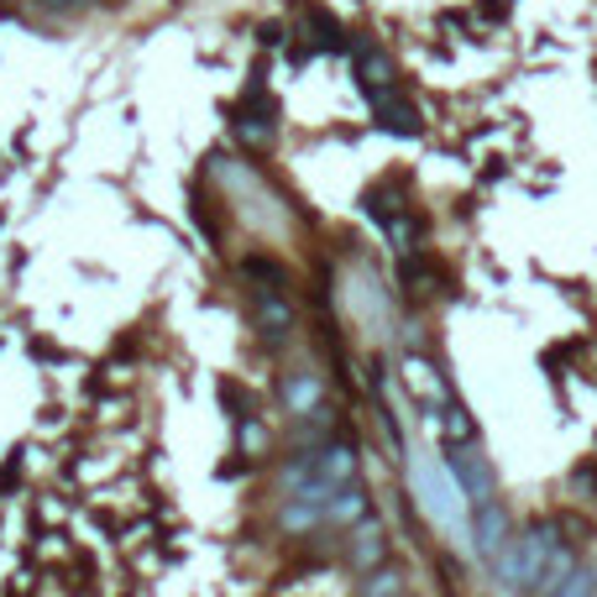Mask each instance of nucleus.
<instances>
[{
    "mask_svg": "<svg viewBox=\"0 0 597 597\" xmlns=\"http://www.w3.org/2000/svg\"><path fill=\"white\" fill-rule=\"evenodd\" d=\"M357 84H362V95L373 100V95H388V90H398V69L394 59L383 53V48H373V42H362L357 48Z\"/></svg>",
    "mask_w": 597,
    "mask_h": 597,
    "instance_id": "obj_9",
    "label": "nucleus"
},
{
    "mask_svg": "<svg viewBox=\"0 0 597 597\" xmlns=\"http://www.w3.org/2000/svg\"><path fill=\"white\" fill-rule=\"evenodd\" d=\"M545 597H597V572L577 561V566H572V572H566V577H561Z\"/></svg>",
    "mask_w": 597,
    "mask_h": 597,
    "instance_id": "obj_14",
    "label": "nucleus"
},
{
    "mask_svg": "<svg viewBox=\"0 0 597 597\" xmlns=\"http://www.w3.org/2000/svg\"><path fill=\"white\" fill-rule=\"evenodd\" d=\"M446 467H451V478H457V488L467 493V503H488L498 488L493 467H488V457H482L478 446H446Z\"/></svg>",
    "mask_w": 597,
    "mask_h": 597,
    "instance_id": "obj_4",
    "label": "nucleus"
},
{
    "mask_svg": "<svg viewBox=\"0 0 597 597\" xmlns=\"http://www.w3.org/2000/svg\"><path fill=\"white\" fill-rule=\"evenodd\" d=\"M231 132H237V142H247V147H268V142L279 137V105L262 95V84L247 90V100H241L237 116H231Z\"/></svg>",
    "mask_w": 597,
    "mask_h": 597,
    "instance_id": "obj_3",
    "label": "nucleus"
},
{
    "mask_svg": "<svg viewBox=\"0 0 597 597\" xmlns=\"http://www.w3.org/2000/svg\"><path fill=\"white\" fill-rule=\"evenodd\" d=\"M310 27H315V32H320V48H341V27H336V21H331V17H325V11H310Z\"/></svg>",
    "mask_w": 597,
    "mask_h": 597,
    "instance_id": "obj_17",
    "label": "nucleus"
},
{
    "mask_svg": "<svg viewBox=\"0 0 597 597\" xmlns=\"http://www.w3.org/2000/svg\"><path fill=\"white\" fill-rule=\"evenodd\" d=\"M279 404L289 409V415H310V409H320V373H289L279 388Z\"/></svg>",
    "mask_w": 597,
    "mask_h": 597,
    "instance_id": "obj_12",
    "label": "nucleus"
},
{
    "mask_svg": "<svg viewBox=\"0 0 597 597\" xmlns=\"http://www.w3.org/2000/svg\"><path fill=\"white\" fill-rule=\"evenodd\" d=\"M398 597H415V593H398Z\"/></svg>",
    "mask_w": 597,
    "mask_h": 597,
    "instance_id": "obj_19",
    "label": "nucleus"
},
{
    "mask_svg": "<svg viewBox=\"0 0 597 597\" xmlns=\"http://www.w3.org/2000/svg\"><path fill=\"white\" fill-rule=\"evenodd\" d=\"M556 545H561V524H530V530H514L509 545H503L498 561H493L498 582H503L509 593L535 597L545 566H551V556H556Z\"/></svg>",
    "mask_w": 597,
    "mask_h": 597,
    "instance_id": "obj_2",
    "label": "nucleus"
},
{
    "mask_svg": "<svg viewBox=\"0 0 597 597\" xmlns=\"http://www.w3.org/2000/svg\"><path fill=\"white\" fill-rule=\"evenodd\" d=\"M383 231H388V241H394V252H419V220L409 216H394V220H383Z\"/></svg>",
    "mask_w": 597,
    "mask_h": 597,
    "instance_id": "obj_16",
    "label": "nucleus"
},
{
    "mask_svg": "<svg viewBox=\"0 0 597 597\" xmlns=\"http://www.w3.org/2000/svg\"><path fill=\"white\" fill-rule=\"evenodd\" d=\"M352 478H357V446H352V440H320V446L298 451V457L279 472L289 498H320Z\"/></svg>",
    "mask_w": 597,
    "mask_h": 597,
    "instance_id": "obj_1",
    "label": "nucleus"
},
{
    "mask_svg": "<svg viewBox=\"0 0 597 597\" xmlns=\"http://www.w3.org/2000/svg\"><path fill=\"white\" fill-rule=\"evenodd\" d=\"M509 535H514V519H509V509L498 498L472 503V545H478V556L498 561V551L509 545Z\"/></svg>",
    "mask_w": 597,
    "mask_h": 597,
    "instance_id": "obj_6",
    "label": "nucleus"
},
{
    "mask_svg": "<svg viewBox=\"0 0 597 597\" xmlns=\"http://www.w3.org/2000/svg\"><path fill=\"white\" fill-rule=\"evenodd\" d=\"M367 514H373V503H367V488H362L357 478L325 493V524H357V519H367Z\"/></svg>",
    "mask_w": 597,
    "mask_h": 597,
    "instance_id": "obj_10",
    "label": "nucleus"
},
{
    "mask_svg": "<svg viewBox=\"0 0 597 597\" xmlns=\"http://www.w3.org/2000/svg\"><path fill=\"white\" fill-rule=\"evenodd\" d=\"M436 436L440 446H478V419H472V409L461 404V398H440L436 404Z\"/></svg>",
    "mask_w": 597,
    "mask_h": 597,
    "instance_id": "obj_8",
    "label": "nucleus"
},
{
    "mask_svg": "<svg viewBox=\"0 0 597 597\" xmlns=\"http://www.w3.org/2000/svg\"><path fill=\"white\" fill-rule=\"evenodd\" d=\"M346 556H352V566L357 572H373V566H383L388 561V530H383V519H357L352 524V540H346Z\"/></svg>",
    "mask_w": 597,
    "mask_h": 597,
    "instance_id": "obj_7",
    "label": "nucleus"
},
{
    "mask_svg": "<svg viewBox=\"0 0 597 597\" xmlns=\"http://www.w3.org/2000/svg\"><path fill=\"white\" fill-rule=\"evenodd\" d=\"M373 116H378L383 132H404V137H419V132H425L419 111L404 95H398V90H388V95H373Z\"/></svg>",
    "mask_w": 597,
    "mask_h": 597,
    "instance_id": "obj_11",
    "label": "nucleus"
},
{
    "mask_svg": "<svg viewBox=\"0 0 597 597\" xmlns=\"http://www.w3.org/2000/svg\"><path fill=\"white\" fill-rule=\"evenodd\" d=\"M362 205H367V216L383 226V220H394L398 210H404V195H398L394 184H383V189H367V199H362Z\"/></svg>",
    "mask_w": 597,
    "mask_h": 597,
    "instance_id": "obj_15",
    "label": "nucleus"
},
{
    "mask_svg": "<svg viewBox=\"0 0 597 597\" xmlns=\"http://www.w3.org/2000/svg\"><path fill=\"white\" fill-rule=\"evenodd\" d=\"M252 320H258V336L268 346H289L294 336V304L283 298V289H252Z\"/></svg>",
    "mask_w": 597,
    "mask_h": 597,
    "instance_id": "obj_5",
    "label": "nucleus"
},
{
    "mask_svg": "<svg viewBox=\"0 0 597 597\" xmlns=\"http://www.w3.org/2000/svg\"><path fill=\"white\" fill-rule=\"evenodd\" d=\"M42 6H53V11H80V6H90V0H42Z\"/></svg>",
    "mask_w": 597,
    "mask_h": 597,
    "instance_id": "obj_18",
    "label": "nucleus"
},
{
    "mask_svg": "<svg viewBox=\"0 0 597 597\" xmlns=\"http://www.w3.org/2000/svg\"><path fill=\"white\" fill-rule=\"evenodd\" d=\"M404 582H409V577H404V566L383 561V566H373V572H362L357 597H398V593H409Z\"/></svg>",
    "mask_w": 597,
    "mask_h": 597,
    "instance_id": "obj_13",
    "label": "nucleus"
}]
</instances>
